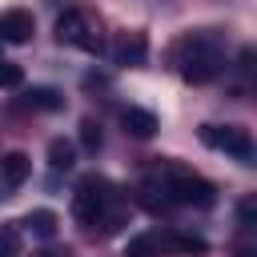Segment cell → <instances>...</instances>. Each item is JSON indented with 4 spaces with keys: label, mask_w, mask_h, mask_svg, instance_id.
I'll return each mask as SVG.
<instances>
[{
    "label": "cell",
    "mask_w": 257,
    "mask_h": 257,
    "mask_svg": "<svg viewBox=\"0 0 257 257\" xmlns=\"http://www.w3.org/2000/svg\"><path fill=\"white\" fill-rule=\"evenodd\" d=\"M221 72V52L209 36H193L181 44V76L189 84H209Z\"/></svg>",
    "instance_id": "6da1fadb"
},
{
    "label": "cell",
    "mask_w": 257,
    "mask_h": 257,
    "mask_svg": "<svg viewBox=\"0 0 257 257\" xmlns=\"http://www.w3.org/2000/svg\"><path fill=\"white\" fill-rule=\"evenodd\" d=\"M161 193H165V201H173V205H189V209H209L213 201H217V193H213V185L205 181V177H197V173H169L165 181H161Z\"/></svg>",
    "instance_id": "7a4b0ae2"
},
{
    "label": "cell",
    "mask_w": 257,
    "mask_h": 257,
    "mask_svg": "<svg viewBox=\"0 0 257 257\" xmlns=\"http://www.w3.org/2000/svg\"><path fill=\"white\" fill-rule=\"evenodd\" d=\"M108 181L104 177H80V185H76V193H72V217L76 221H84V225H96L100 217H104V209H108Z\"/></svg>",
    "instance_id": "3957f363"
},
{
    "label": "cell",
    "mask_w": 257,
    "mask_h": 257,
    "mask_svg": "<svg viewBox=\"0 0 257 257\" xmlns=\"http://www.w3.org/2000/svg\"><path fill=\"white\" fill-rule=\"evenodd\" d=\"M201 141L209 149H221V153L237 157V161H249L253 157V137L241 124H201Z\"/></svg>",
    "instance_id": "277c9868"
},
{
    "label": "cell",
    "mask_w": 257,
    "mask_h": 257,
    "mask_svg": "<svg viewBox=\"0 0 257 257\" xmlns=\"http://www.w3.org/2000/svg\"><path fill=\"white\" fill-rule=\"evenodd\" d=\"M56 40L60 44H76V48H84V52H104V40L100 36H92V28L84 24V16L80 12H64L60 20H56Z\"/></svg>",
    "instance_id": "5b68a950"
},
{
    "label": "cell",
    "mask_w": 257,
    "mask_h": 257,
    "mask_svg": "<svg viewBox=\"0 0 257 257\" xmlns=\"http://www.w3.org/2000/svg\"><path fill=\"white\" fill-rule=\"evenodd\" d=\"M32 32H36L32 12H24V8H8V12H0V44H28Z\"/></svg>",
    "instance_id": "8992f818"
},
{
    "label": "cell",
    "mask_w": 257,
    "mask_h": 257,
    "mask_svg": "<svg viewBox=\"0 0 257 257\" xmlns=\"http://www.w3.org/2000/svg\"><path fill=\"white\" fill-rule=\"evenodd\" d=\"M145 56H149V40H145V32H120L116 36V44H112V60L116 64H145Z\"/></svg>",
    "instance_id": "52a82bcc"
},
{
    "label": "cell",
    "mask_w": 257,
    "mask_h": 257,
    "mask_svg": "<svg viewBox=\"0 0 257 257\" xmlns=\"http://www.w3.org/2000/svg\"><path fill=\"white\" fill-rule=\"evenodd\" d=\"M28 173H32V161L24 153H4L0 157V189L4 193H16L28 181Z\"/></svg>",
    "instance_id": "ba28073f"
},
{
    "label": "cell",
    "mask_w": 257,
    "mask_h": 257,
    "mask_svg": "<svg viewBox=\"0 0 257 257\" xmlns=\"http://www.w3.org/2000/svg\"><path fill=\"white\" fill-rule=\"evenodd\" d=\"M120 124H124V133L137 137V141H149V137L157 133V116H153L149 108H124V112H120Z\"/></svg>",
    "instance_id": "9c48e42d"
},
{
    "label": "cell",
    "mask_w": 257,
    "mask_h": 257,
    "mask_svg": "<svg viewBox=\"0 0 257 257\" xmlns=\"http://www.w3.org/2000/svg\"><path fill=\"white\" fill-rule=\"evenodd\" d=\"M24 108H32V112H56V108H64V96L56 88H48V84H36V88H24Z\"/></svg>",
    "instance_id": "30bf717a"
},
{
    "label": "cell",
    "mask_w": 257,
    "mask_h": 257,
    "mask_svg": "<svg viewBox=\"0 0 257 257\" xmlns=\"http://www.w3.org/2000/svg\"><path fill=\"white\" fill-rule=\"evenodd\" d=\"M20 225H24V233H32L36 241H52L60 221H56V213H52V209H32V213H28Z\"/></svg>",
    "instance_id": "8fae6325"
},
{
    "label": "cell",
    "mask_w": 257,
    "mask_h": 257,
    "mask_svg": "<svg viewBox=\"0 0 257 257\" xmlns=\"http://www.w3.org/2000/svg\"><path fill=\"white\" fill-rule=\"evenodd\" d=\"M48 165H52L56 173H60V169H72V165H76V145L64 141V137L48 141Z\"/></svg>",
    "instance_id": "7c38bea8"
},
{
    "label": "cell",
    "mask_w": 257,
    "mask_h": 257,
    "mask_svg": "<svg viewBox=\"0 0 257 257\" xmlns=\"http://www.w3.org/2000/svg\"><path fill=\"white\" fill-rule=\"evenodd\" d=\"M157 249H161V237L157 233H137V237H128L124 257H157Z\"/></svg>",
    "instance_id": "4fadbf2b"
},
{
    "label": "cell",
    "mask_w": 257,
    "mask_h": 257,
    "mask_svg": "<svg viewBox=\"0 0 257 257\" xmlns=\"http://www.w3.org/2000/svg\"><path fill=\"white\" fill-rule=\"evenodd\" d=\"M165 245H169V249H177V253H197V257L209 249L201 237H189V233H173V237H165Z\"/></svg>",
    "instance_id": "5bb4252c"
},
{
    "label": "cell",
    "mask_w": 257,
    "mask_h": 257,
    "mask_svg": "<svg viewBox=\"0 0 257 257\" xmlns=\"http://www.w3.org/2000/svg\"><path fill=\"white\" fill-rule=\"evenodd\" d=\"M24 84V68L12 60H0V88H20Z\"/></svg>",
    "instance_id": "9a60e30c"
},
{
    "label": "cell",
    "mask_w": 257,
    "mask_h": 257,
    "mask_svg": "<svg viewBox=\"0 0 257 257\" xmlns=\"http://www.w3.org/2000/svg\"><path fill=\"white\" fill-rule=\"evenodd\" d=\"M80 145H84V149H100V124H96L92 116L80 120Z\"/></svg>",
    "instance_id": "2e32d148"
},
{
    "label": "cell",
    "mask_w": 257,
    "mask_h": 257,
    "mask_svg": "<svg viewBox=\"0 0 257 257\" xmlns=\"http://www.w3.org/2000/svg\"><path fill=\"white\" fill-rule=\"evenodd\" d=\"M237 221H241L245 229H253V225H257V201H253V197H245V201L237 205Z\"/></svg>",
    "instance_id": "e0dca14e"
},
{
    "label": "cell",
    "mask_w": 257,
    "mask_h": 257,
    "mask_svg": "<svg viewBox=\"0 0 257 257\" xmlns=\"http://www.w3.org/2000/svg\"><path fill=\"white\" fill-rule=\"evenodd\" d=\"M16 245H20V237H16V229L8 225V229L0 233V253H4V257H12V253H16Z\"/></svg>",
    "instance_id": "ac0fdd59"
},
{
    "label": "cell",
    "mask_w": 257,
    "mask_h": 257,
    "mask_svg": "<svg viewBox=\"0 0 257 257\" xmlns=\"http://www.w3.org/2000/svg\"><path fill=\"white\" fill-rule=\"evenodd\" d=\"M40 257H68V249H48V253H40Z\"/></svg>",
    "instance_id": "d6986e66"
},
{
    "label": "cell",
    "mask_w": 257,
    "mask_h": 257,
    "mask_svg": "<svg viewBox=\"0 0 257 257\" xmlns=\"http://www.w3.org/2000/svg\"><path fill=\"white\" fill-rule=\"evenodd\" d=\"M0 48H4V44H0Z\"/></svg>",
    "instance_id": "ffe728a7"
}]
</instances>
